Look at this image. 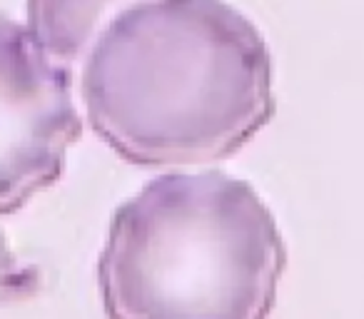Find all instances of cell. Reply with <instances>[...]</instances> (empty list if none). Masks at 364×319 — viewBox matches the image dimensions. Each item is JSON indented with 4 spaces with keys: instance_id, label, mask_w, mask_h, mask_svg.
Instances as JSON below:
<instances>
[{
    "instance_id": "4",
    "label": "cell",
    "mask_w": 364,
    "mask_h": 319,
    "mask_svg": "<svg viewBox=\"0 0 364 319\" xmlns=\"http://www.w3.org/2000/svg\"><path fill=\"white\" fill-rule=\"evenodd\" d=\"M140 0H28L26 28L38 45L68 70H80L105 26Z\"/></svg>"
},
{
    "instance_id": "1",
    "label": "cell",
    "mask_w": 364,
    "mask_h": 319,
    "mask_svg": "<svg viewBox=\"0 0 364 319\" xmlns=\"http://www.w3.org/2000/svg\"><path fill=\"white\" fill-rule=\"evenodd\" d=\"M97 137L142 168L242 150L274 115L262 33L225 0H140L105 26L77 70Z\"/></svg>"
},
{
    "instance_id": "3",
    "label": "cell",
    "mask_w": 364,
    "mask_h": 319,
    "mask_svg": "<svg viewBox=\"0 0 364 319\" xmlns=\"http://www.w3.org/2000/svg\"><path fill=\"white\" fill-rule=\"evenodd\" d=\"M77 77L26 26L0 13V215L18 212L65 173L82 135Z\"/></svg>"
},
{
    "instance_id": "2",
    "label": "cell",
    "mask_w": 364,
    "mask_h": 319,
    "mask_svg": "<svg viewBox=\"0 0 364 319\" xmlns=\"http://www.w3.org/2000/svg\"><path fill=\"white\" fill-rule=\"evenodd\" d=\"M284 264L252 185L223 170L170 173L115 210L97 284L107 319H267Z\"/></svg>"
}]
</instances>
